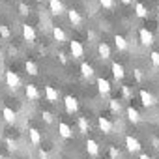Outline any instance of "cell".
<instances>
[{"label": "cell", "mask_w": 159, "mask_h": 159, "mask_svg": "<svg viewBox=\"0 0 159 159\" xmlns=\"http://www.w3.org/2000/svg\"><path fill=\"white\" fill-rule=\"evenodd\" d=\"M52 36H54V39H56L58 43L66 41V32H64L60 26H52Z\"/></svg>", "instance_id": "cell-20"}, {"label": "cell", "mask_w": 159, "mask_h": 159, "mask_svg": "<svg viewBox=\"0 0 159 159\" xmlns=\"http://www.w3.org/2000/svg\"><path fill=\"white\" fill-rule=\"evenodd\" d=\"M45 98H47V101L56 103L58 101V90L52 88V86H45Z\"/></svg>", "instance_id": "cell-15"}, {"label": "cell", "mask_w": 159, "mask_h": 159, "mask_svg": "<svg viewBox=\"0 0 159 159\" xmlns=\"http://www.w3.org/2000/svg\"><path fill=\"white\" fill-rule=\"evenodd\" d=\"M111 71H112V75H114V79H116V81H122V79L125 77L124 66H122V64H118V62H112V66H111Z\"/></svg>", "instance_id": "cell-11"}, {"label": "cell", "mask_w": 159, "mask_h": 159, "mask_svg": "<svg viewBox=\"0 0 159 159\" xmlns=\"http://www.w3.org/2000/svg\"><path fill=\"white\" fill-rule=\"evenodd\" d=\"M122 2H124V4H131V2H133V0H122Z\"/></svg>", "instance_id": "cell-39"}, {"label": "cell", "mask_w": 159, "mask_h": 159, "mask_svg": "<svg viewBox=\"0 0 159 159\" xmlns=\"http://www.w3.org/2000/svg\"><path fill=\"white\" fill-rule=\"evenodd\" d=\"M67 19H69V23H71L73 26H81V25H83V15L79 13L77 10H69V11H67Z\"/></svg>", "instance_id": "cell-9"}, {"label": "cell", "mask_w": 159, "mask_h": 159, "mask_svg": "<svg viewBox=\"0 0 159 159\" xmlns=\"http://www.w3.org/2000/svg\"><path fill=\"white\" fill-rule=\"evenodd\" d=\"M125 114H127V120H129V122H133V124H139V122H140V114H139L137 109L127 107V109H125Z\"/></svg>", "instance_id": "cell-16"}, {"label": "cell", "mask_w": 159, "mask_h": 159, "mask_svg": "<svg viewBox=\"0 0 159 159\" xmlns=\"http://www.w3.org/2000/svg\"><path fill=\"white\" fill-rule=\"evenodd\" d=\"M0 103H2V101H0Z\"/></svg>", "instance_id": "cell-43"}, {"label": "cell", "mask_w": 159, "mask_h": 159, "mask_svg": "<svg viewBox=\"0 0 159 159\" xmlns=\"http://www.w3.org/2000/svg\"><path fill=\"white\" fill-rule=\"evenodd\" d=\"M142 77H144L142 71L140 69H135V79H137V81H142Z\"/></svg>", "instance_id": "cell-35"}, {"label": "cell", "mask_w": 159, "mask_h": 159, "mask_svg": "<svg viewBox=\"0 0 159 159\" xmlns=\"http://www.w3.org/2000/svg\"><path fill=\"white\" fill-rule=\"evenodd\" d=\"M109 107H111V111H112L114 114H120V111H122V103H120L118 99H111V101H109Z\"/></svg>", "instance_id": "cell-25"}, {"label": "cell", "mask_w": 159, "mask_h": 159, "mask_svg": "<svg viewBox=\"0 0 159 159\" xmlns=\"http://www.w3.org/2000/svg\"><path fill=\"white\" fill-rule=\"evenodd\" d=\"M118 155H120V152H118L116 148H111V157H112V159H116Z\"/></svg>", "instance_id": "cell-36"}, {"label": "cell", "mask_w": 159, "mask_h": 159, "mask_svg": "<svg viewBox=\"0 0 159 159\" xmlns=\"http://www.w3.org/2000/svg\"><path fill=\"white\" fill-rule=\"evenodd\" d=\"M6 83H8V86H10V88L17 90V88L21 86V79H19V75H17L15 71L8 69V71H6Z\"/></svg>", "instance_id": "cell-1"}, {"label": "cell", "mask_w": 159, "mask_h": 159, "mask_svg": "<svg viewBox=\"0 0 159 159\" xmlns=\"http://www.w3.org/2000/svg\"><path fill=\"white\" fill-rule=\"evenodd\" d=\"M64 107H66V112L75 114V112L79 111V101H77V98H73V96H66V98H64Z\"/></svg>", "instance_id": "cell-2"}, {"label": "cell", "mask_w": 159, "mask_h": 159, "mask_svg": "<svg viewBox=\"0 0 159 159\" xmlns=\"http://www.w3.org/2000/svg\"><path fill=\"white\" fill-rule=\"evenodd\" d=\"M0 159H4V157H2V155H0Z\"/></svg>", "instance_id": "cell-41"}, {"label": "cell", "mask_w": 159, "mask_h": 159, "mask_svg": "<svg viewBox=\"0 0 159 159\" xmlns=\"http://www.w3.org/2000/svg\"><path fill=\"white\" fill-rule=\"evenodd\" d=\"M69 51H71V56L73 58H83L84 56V47H83V43L81 41H71L69 43Z\"/></svg>", "instance_id": "cell-3"}, {"label": "cell", "mask_w": 159, "mask_h": 159, "mask_svg": "<svg viewBox=\"0 0 159 159\" xmlns=\"http://www.w3.org/2000/svg\"><path fill=\"white\" fill-rule=\"evenodd\" d=\"M98 90L101 96H109L111 92V83L107 81V79H98Z\"/></svg>", "instance_id": "cell-13"}, {"label": "cell", "mask_w": 159, "mask_h": 159, "mask_svg": "<svg viewBox=\"0 0 159 159\" xmlns=\"http://www.w3.org/2000/svg\"><path fill=\"white\" fill-rule=\"evenodd\" d=\"M39 159H51V155L45 150H39Z\"/></svg>", "instance_id": "cell-34"}, {"label": "cell", "mask_w": 159, "mask_h": 159, "mask_svg": "<svg viewBox=\"0 0 159 159\" xmlns=\"http://www.w3.org/2000/svg\"><path fill=\"white\" fill-rule=\"evenodd\" d=\"M86 152H88L90 155H94V157H96V155L99 153V144H98L96 140L88 139V140H86Z\"/></svg>", "instance_id": "cell-19"}, {"label": "cell", "mask_w": 159, "mask_h": 159, "mask_svg": "<svg viewBox=\"0 0 159 159\" xmlns=\"http://www.w3.org/2000/svg\"><path fill=\"white\" fill-rule=\"evenodd\" d=\"M150 58H152V64H153L155 67H159V52H157V51H153V52L150 54Z\"/></svg>", "instance_id": "cell-31"}, {"label": "cell", "mask_w": 159, "mask_h": 159, "mask_svg": "<svg viewBox=\"0 0 159 159\" xmlns=\"http://www.w3.org/2000/svg\"><path fill=\"white\" fill-rule=\"evenodd\" d=\"M125 146H127V152H131V153L140 152V142H139L135 137H131V135L125 137Z\"/></svg>", "instance_id": "cell-6"}, {"label": "cell", "mask_w": 159, "mask_h": 159, "mask_svg": "<svg viewBox=\"0 0 159 159\" xmlns=\"http://www.w3.org/2000/svg\"><path fill=\"white\" fill-rule=\"evenodd\" d=\"M0 34H2V38H6V39H8V38L11 36V32H10V28H8V26H4V25H2V26H0Z\"/></svg>", "instance_id": "cell-32"}, {"label": "cell", "mask_w": 159, "mask_h": 159, "mask_svg": "<svg viewBox=\"0 0 159 159\" xmlns=\"http://www.w3.org/2000/svg\"><path fill=\"white\" fill-rule=\"evenodd\" d=\"M98 52H99V56L103 58V60H107V58H111V47L105 43V41H101L99 45H98Z\"/></svg>", "instance_id": "cell-17"}, {"label": "cell", "mask_w": 159, "mask_h": 159, "mask_svg": "<svg viewBox=\"0 0 159 159\" xmlns=\"http://www.w3.org/2000/svg\"><path fill=\"white\" fill-rule=\"evenodd\" d=\"M157 17H159V6H157Z\"/></svg>", "instance_id": "cell-40"}, {"label": "cell", "mask_w": 159, "mask_h": 159, "mask_svg": "<svg viewBox=\"0 0 159 159\" xmlns=\"http://www.w3.org/2000/svg\"><path fill=\"white\" fill-rule=\"evenodd\" d=\"M99 4H101L105 10H112V8H114V0H99Z\"/></svg>", "instance_id": "cell-28"}, {"label": "cell", "mask_w": 159, "mask_h": 159, "mask_svg": "<svg viewBox=\"0 0 159 159\" xmlns=\"http://www.w3.org/2000/svg\"><path fill=\"white\" fill-rule=\"evenodd\" d=\"M2 116H4V120H6L8 124H15V122H17V114H15L13 109H10V107H4V109H2Z\"/></svg>", "instance_id": "cell-14"}, {"label": "cell", "mask_w": 159, "mask_h": 159, "mask_svg": "<svg viewBox=\"0 0 159 159\" xmlns=\"http://www.w3.org/2000/svg\"><path fill=\"white\" fill-rule=\"evenodd\" d=\"M6 146H8L10 152H15V150H17V142L11 140V139H6Z\"/></svg>", "instance_id": "cell-30"}, {"label": "cell", "mask_w": 159, "mask_h": 159, "mask_svg": "<svg viewBox=\"0 0 159 159\" xmlns=\"http://www.w3.org/2000/svg\"><path fill=\"white\" fill-rule=\"evenodd\" d=\"M77 125H79V129H81V133H88V131H90V124H88V120H86L84 116H79Z\"/></svg>", "instance_id": "cell-23"}, {"label": "cell", "mask_w": 159, "mask_h": 159, "mask_svg": "<svg viewBox=\"0 0 159 159\" xmlns=\"http://www.w3.org/2000/svg\"><path fill=\"white\" fill-rule=\"evenodd\" d=\"M98 124H99V129H101L105 135H111V133L114 131L112 122H111L109 118H105V116H99V118H98Z\"/></svg>", "instance_id": "cell-5"}, {"label": "cell", "mask_w": 159, "mask_h": 159, "mask_svg": "<svg viewBox=\"0 0 159 159\" xmlns=\"http://www.w3.org/2000/svg\"><path fill=\"white\" fill-rule=\"evenodd\" d=\"M140 101H142V105L144 107H153L157 101H155V98L148 92V90H140Z\"/></svg>", "instance_id": "cell-10"}, {"label": "cell", "mask_w": 159, "mask_h": 159, "mask_svg": "<svg viewBox=\"0 0 159 159\" xmlns=\"http://www.w3.org/2000/svg\"><path fill=\"white\" fill-rule=\"evenodd\" d=\"M43 120H45V122H47V124H51V122H52V114H51V112H47V111H45V112H43Z\"/></svg>", "instance_id": "cell-33"}, {"label": "cell", "mask_w": 159, "mask_h": 159, "mask_svg": "<svg viewBox=\"0 0 159 159\" xmlns=\"http://www.w3.org/2000/svg\"><path fill=\"white\" fill-rule=\"evenodd\" d=\"M38 2H41V0H38Z\"/></svg>", "instance_id": "cell-42"}, {"label": "cell", "mask_w": 159, "mask_h": 159, "mask_svg": "<svg viewBox=\"0 0 159 159\" xmlns=\"http://www.w3.org/2000/svg\"><path fill=\"white\" fill-rule=\"evenodd\" d=\"M81 73H83V77H86V79H90V77H94V67H92L90 64H86V62H83V64H81Z\"/></svg>", "instance_id": "cell-21"}, {"label": "cell", "mask_w": 159, "mask_h": 159, "mask_svg": "<svg viewBox=\"0 0 159 159\" xmlns=\"http://www.w3.org/2000/svg\"><path fill=\"white\" fill-rule=\"evenodd\" d=\"M23 38L26 41H36V30L30 25H23Z\"/></svg>", "instance_id": "cell-12"}, {"label": "cell", "mask_w": 159, "mask_h": 159, "mask_svg": "<svg viewBox=\"0 0 159 159\" xmlns=\"http://www.w3.org/2000/svg\"><path fill=\"white\" fill-rule=\"evenodd\" d=\"M140 159H152V157H150V155H146V153H142V155H140Z\"/></svg>", "instance_id": "cell-38"}, {"label": "cell", "mask_w": 159, "mask_h": 159, "mask_svg": "<svg viewBox=\"0 0 159 159\" xmlns=\"http://www.w3.org/2000/svg\"><path fill=\"white\" fill-rule=\"evenodd\" d=\"M28 137H30V142H32L34 146H38V144L41 142V135H39V131H38V129H34V127L28 131Z\"/></svg>", "instance_id": "cell-22"}, {"label": "cell", "mask_w": 159, "mask_h": 159, "mask_svg": "<svg viewBox=\"0 0 159 159\" xmlns=\"http://www.w3.org/2000/svg\"><path fill=\"white\" fill-rule=\"evenodd\" d=\"M49 11L52 15H62L64 13V4L62 0H49Z\"/></svg>", "instance_id": "cell-7"}, {"label": "cell", "mask_w": 159, "mask_h": 159, "mask_svg": "<svg viewBox=\"0 0 159 159\" xmlns=\"http://www.w3.org/2000/svg\"><path fill=\"white\" fill-rule=\"evenodd\" d=\"M114 43H116V49L118 51H127V39L124 36H116L114 38Z\"/></svg>", "instance_id": "cell-24"}, {"label": "cell", "mask_w": 159, "mask_h": 159, "mask_svg": "<svg viewBox=\"0 0 159 159\" xmlns=\"http://www.w3.org/2000/svg\"><path fill=\"white\" fill-rule=\"evenodd\" d=\"M58 133H60L62 139H71V127L66 122H60L58 124Z\"/></svg>", "instance_id": "cell-18"}, {"label": "cell", "mask_w": 159, "mask_h": 159, "mask_svg": "<svg viewBox=\"0 0 159 159\" xmlns=\"http://www.w3.org/2000/svg\"><path fill=\"white\" fill-rule=\"evenodd\" d=\"M25 67H26V73H28V75H38V66H36L32 60H28V62L25 64Z\"/></svg>", "instance_id": "cell-26"}, {"label": "cell", "mask_w": 159, "mask_h": 159, "mask_svg": "<svg viewBox=\"0 0 159 159\" xmlns=\"http://www.w3.org/2000/svg\"><path fill=\"white\" fill-rule=\"evenodd\" d=\"M139 39H140L142 45L150 47V45L153 43V34H152L148 28H140V30H139Z\"/></svg>", "instance_id": "cell-4"}, {"label": "cell", "mask_w": 159, "mask_h": 159, "mask_svg": "<svg viewBox=\"0 0 159 159\" xmlns=\"http://www.w3.org/2000/svg\"><path fill=\"white\" fill-rule=\"evenodd\" d=\"M122 92H124V96H125V98H129V96H131V90H129L127 86H122Z\"/></svg>", "instance_id": "cell-37"}, {"label": "cell", "mask_w": 159, "mask_h": 159, "mask_svg": "<svg viewBox=\"0 0 159 159\" xmlns=\"http://www.w3.org/2000/svg\"><path fill=\"white\" fill-rule=\"evenodd\" d=\"M19 13H21V15H28V13H30V8H28L25 2H21V4H19Z\"/></svg>", "instance_id": "cell-29"}, {"label": "cell", "mask_w": 159, "mask_h": 159, "mask_svg": "<svg viewBox=\"0 0 159 159\" xmlns=\"http://www.w3.org/2000/svg\"><path fill=\"white\" fill-rule=\"evenodd\" d=\"M25 94H26V98H28L30 101H38V99L41 98L39 90H38L34 84H26V86H25Z\"/></svg>", "instance_id": "cell-8"}, {"label": "cell", "mask_w": 159, "mask_h": 159, "mask_svg": "<svg viewBox=\"0 0 159 159\" xmlns=\"http://www.w3.org/2000/svg\"><path fill=\"white\" fill-rule=\"evenodd\" d=\"M135 11H137V15H139V17H146V15H148V11H146L144 4H137V6H135Z\"/></svg>", "instance_id": "cell-27"}]
</instances>
